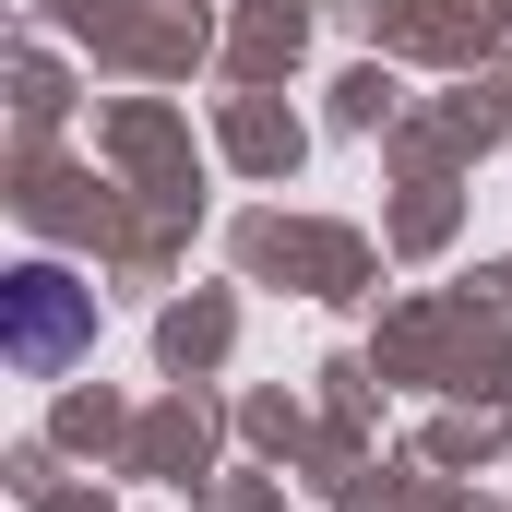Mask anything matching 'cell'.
Wrapping results in <instances>:
<instances>
[{
  "mask_svg": "<svg viewBox=\"0 0 512 512\" xmlns=\"http://www.w3.org/2000/svg\"><path fill=\"white\" fill-rule=\"evenodd\" d=\"M72 346H84V286H72L60 262H24V274H12V358H24V370H60Z\"/></svg>",
  "mask_w": 512,
  "mask_h": 512,
  "instance_id": "obj_1",
  "label": "cell"
}]
</instances>
